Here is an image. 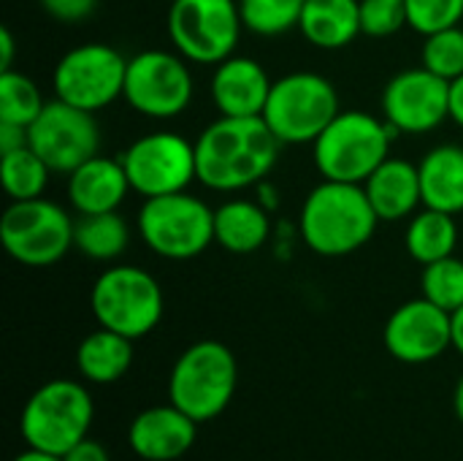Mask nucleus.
Returning <instances> with one entry per match:
<instances>
[{"instance_id": "nucleus-10", "label": "nucleus", "mask_w": 463, "mask_h": 461, "mask_svg": "<svg viewBox=\"0 0 463 461\" xmlns=\"http://www.w3.org/2000/svg\"><path fill=\"white\" fill-rule=\"evenodd\" d=\"M165 24L174 49L195 65H217L236 54L244 33L239 0H174Z\"/></svg>"}, {"instance_id": "nucleus-29", "label": "nucleus", "mask_w": 463, "mask_h": 461, "mask_svg": "<svg viewBox=\"0 0 463 461\" xmlns=\"http://www.w3.org/2000/svg\"><path fill=\"white\" fill-rule=\"evenodd\" d=\"M307 0H239L244 30L274 38L298 27Z\"/></svg>"}, {"instance_id": "nucleus-4", "label": "nucleus", "mask_w": 463, "mask_h": 461, "mask_svg": "<svg viewBox=\"0 0 463 461\" xmlns=\"http://www.w3.org/2000/svg\"><path fill=\"white\" fill-rule=\"evenodd\" d=\"M236 386L239 364L231 348L217 340H201L176 359L168 378V399L201 424L225 413Z\"/></svg>"}, {"instance_id": "nucleus-17", "label": "nucleus", "mask_w": 463, "mask_h": 461, "mask_svg": "<svg viewBox=\"0 0 463 461\" xmlns=\"http://www.w3.org/2000/svg\"><path fill=\"white\" fill-rule=\"evenodd\" d=\"M198 437V421L176 405H157L138 413L128 429V443L144 461H174L184 456Z\"/></svg>"}, {"instance_id": "nucleus-3", "label": "nucleus", "mask_w": 463, "mask_h": 461, "mask_svg": "<svg viewBox=\"0 0 463 461\" xmlns=\"http://www.w3.org/2000/svg\"><path fill=\"white\" fill-rule=\"evenodd\" d=\"M396 130L361 109H342L334 122L315 139L312 158L323 179L364 185L372 171L391 158Z\"/></svg>"}, {"instance_id": "nucleus-27", "label": "nucleus", "mask_w": 463, "mask_h": 461, "mask_svg": "<svg viewBox=\"0 0 463 461\" xmlns=\"http://www.w3.org/2000/svg\"><path fill=\"white\" fill-rule=\"evenodd\" d=\"M52 168L35 155L30 144L0 155V182L11 201L41 198L49 187Z\"/></svg>"}, {"instance_id": "nucleus-22", "label": "nucleus", "mask_w": 463, "mask_h": 461, "mask_svg": "<svg viewBox=\"0 0 463 461\" xmlns=\"http://www.w3.org/2000/svg\"><path fill=\"white\" fill-rule=\"evenodd\" d=\"M423 206L448 215L463 212V147L439 144L418 163Z\"/></svg>"}, {"instance_id": "nucleus-13", "label": "nucleus", "mask_w": 463, "mask_h": 461, "mask_svg": "<svg viewBox=\"0 0 463 461\" xmlns=\"http://www.w3.org/2000/svg\"><path fill=\"white\" fill-rule=\"evenodd\" d=\"M130 190L155 198L182 193L198 179L195 144L174 130H155L136 139L122 155Z\"/></svg>"}, {"instance_id": "nucleus-34", "label": "nucleus", "mask_w": 463, "mask_h": 461, "mask_svg": "<svg viewBox=\"0 0 463 461\" xmlns=\"http://www.w3.org/2000/svg\"><path fill=\"white\" fill-rule=\"evenodd\" d=\"M38 3L52 19L65 22V24L84 22L98 8V0H38Z\"/></svg>"}, {"instance_id": "nucleus-24", "label": "nucleus", "mask_w": 463, "mask_h": 461, "mask_svg": "<svg viewBox=\"0 0 463 461\" xmlns=\"http://www.w3.org/2000/svg\"><path fill=\"white\" fill-rule=\"evenodd\" d=\"M130 364H133V340L103 326L87 334L76 348L79 375L98 386L117 383L119 378H125Z\"/></svg>"}, {"instance_id": "nucleus-16", "label": "nucleus", "mask_w": 463, "mask_h": 461, "mask_svg": "<svg viewBox=\"0 0 463 461\" xmlns=\"http://www.w3.org/2000/svg\"><path fill=\"white\" fill-rule=\"evenodd\" d=\"M383 342L402 364H429L453 348V315L426 296L404 302L388 318Z\"/></svg>"}, {"instance_id": "nucleus-39", "label": "nucleus", "mask_w": 463, "mask_h": 461, "mask_svg": "<svg viewBox=\"0 0 463 461\" xmlns=\"http://www.w3.org/2000/svg\"><path fill=\"white\" fill-rule=\"evenodd\" d=\"M453 348L463 356V307L453 312Z\"/></svg>"}, {"instance_id": "nucleus-15", "label": "nucleus", "mask_w": 463, "mask_h": 461, "mask_svg": "<svg viewBox=\"0 0 463 461\" xmlns=\"http://www.w3.org/2000/svg\"><path fill=\"white\" fill-rule=\"evenodd\" d=\"M383 120L396 133H431L450 120V82L429 68H404L383 90Z\"/></svg>"}, {"instance_id": "nucleus-19", "label": "nucleus", "mask_w": 463, "mask_h": 461, "mask_svg": "<svg viewBox=\"0 0 463 461\" xmlns=\"http://www.w3.org/2000/svg\"><path fill=\"white\" fill-rule=\"evenodd\" d=\"M130 193L122 158L95 155L68 174V201L79 215L117 212Z\"/></svg>"}, {"instance_id": "nucleus-38", "label": "nucleus", "mask_w": 463, "mask_h": 461, "mask_svg": "<svg viewBox=\"0 0 463 461\" xmlns=\"http://www.w3.org/2000/svg\"><path fill=\"white\" fill-rule=\"evenodd\" d=\"M450 120L463 128V76L450 82Z\"/></svg>"}, {"instance_id": "nucleus-20", "label": "nucleus", "mask_w": 463, "mask_h": 461, "mask_svg": "<svg viewBox=\"0 0 463 461\" xmlns=\"http://www.w3.org/2000/svg\"><path fill=\"white\" fill-rule=\"evenodd\" d=\"M364 190L380 223L407 220L418 212V206H423L420 171L404 158H385L364 182Z\"/></svg>"}, {"instance_id": "nucleus-40", "label": "nucleus", "mask_w": 463, "mask_h": 461, "mask_svg": "<svg viewBox=\"0 0 463 461\" xmlns=\"http://www.w3.org/2000/svg\"><path fill=\"white\" fill-rule=\"evenodd\" d=\"M14 461H62V456H54V454H46V451L27 448V451H22Z\"/></svg>"}, {"instance_id": "nucleus-8", "label": "nucleus", "mask_w": 463, "mask_h": 461, "mask_svg": "<svg viewBox=\"0 0 463 461\" xmlns=\"http://www.w3.org/2000/svg\"><path fill=\"white\" fill-rule=\"evenodd\" d=\"M95 405L90 391L73 380L43 383L22 410V437L27 448L65 456L92 427Z\"/></svg>"}, {"instance_id": "nucleus-2", "label": "nucleus", "mask_w": 463, "mask_h": 461, "mask_svg": "<svg viewBox=\"0 0 463 461\" xmlns=\"http://www.w3.org/2000/svg\"><path fill=\"white\" fill-rule=\"evenodd\" d=\"M380 217L364 185L323 179L304 198L298 231L304 245L323 258H342L366 247Z\"/></svg>"}, {"instance_id": "nucleus-31", "label": "nucleus", "mask_w": 463, "mask_h": 461, "mask_svg": "<svg viewBox=\"0 0 463 461\" xmlns=\"http://www.w3.org/2000/svg\"><path fill=\"white\" fill-rule=\"evenodd\" d=\"M420 65L448 82L463 76V27L456 24L426 35Z\"/></svg>"}, {"instance_id": "nucleus-12", "label": "nucleus", "mask_w": 463, "mask_h": 461, "mask_svg": "<svg viewBox=\"0 0 463 461\" xmlns=\"http://www.w3.org/2000/svg\"><path fill=\"white\" fill-rule=\"evenodd\" d=\"M128 60L119 49L109 43H79L68 49L54 71L52 90L54 98L79 106L84 111H100L111 106L125 92Z\"/></svg>"}, {"instance_id": "nucleus-14", "label": "nucleus", "mask_w": 463, "mask_h": 461, "mask_svg": "<svg viewBox=\"0 0 463 461\" xmlns=\"http://www.w3.org/2000/svg\"><path fill=\"white\" fill-rule=\"evenodd\" d=\"M27 144L52 174L68 177L100 152V125L92 111L54 98L27 128Z\"/></svg>"}, {"instance_id": "nucleus-30", "label": "nucleus", "mask_w": 463, "mask_h": 461, "mask_svg": "<svg viewBox=\"0 0 463 461\" xmlns=\"http://www.w3.org/2000/svg\"><path fill=\"white\" fill-rule=\"evenodd\" d=\"M420 291L429 302L448 310L450 315L463 307V261L448 255L442 261L426 264L420 277Z\"/></svg>"}, {"instance_id": "nucleus-18", "label": "nucleus", "mask_w": 463, "mask_h": 461, "mask_svg": "<svg viewBox=\"0 0 463 461\" xmlns=\"http://www.w3.org/2000/svg\"><path fill=\"white\" fill-rule=\"evenodd\" d=\"M271 79L255 57L231 54L214 65L212 101L222 117H260L271 92Z\"/></svg>"}, {"instance_id": "nucleus-28", "label": "nucleus", "mask_w": 463, "mask_h": 461, "mask_svg": "<svg viewBox=\"0 0 463 461\" xmlns=\"http://www.w3.org/2000/svg\"><path fill=\"white\" fill-rule=\"evenodd\" d=\"M46 101L38 84L22 71H0V122L30 128L43 111Z\"/></svg>"}, {"instance_id": "nucleus-33", "label": "nucleus", "mask_w": 463, "mask_h": 461, "mask_svg": "<svg viewBox=\"0 0 463 461\" xmlns=\"http://www.w3.org/2000/svg\"><path fill=\"white\" fill-rule=\"evenodd\" d=\"M410 24L407 0H361V30L372 38L396 35Z\"/></svg>"}, {"instance_id": "nucleus-23", "label": "nucleus", "mask_w": 463, "mask_h": 461, "mask_svg": "<svg viewBox=\"0 0 463 461\" xmlns=\"http://www.w3.org/2000/svg\"><path fill=\"white\" fill-rule=\"evenodd\" d=\"M298 30L317 49H345L364 33L361 0H307Z\"/></svg>"}, {"instance_id": "nucleus-26", "label": "nucleus", "mask_w": 463, "mask_h": 461, "mask_svg": "<svg viewBox=\"0 0 463 461\" xmlns=\"http://www.w3.org/2000/svg\"><path fill=\"white\" fill-rule=\"evenodd\" d=\"M130 245V226L117 212L79 215L73 220V250L92 261H117Z\"/></svg>"}, {"instance_id": "nucleus-11", "label": "nucleus", "mask_w": 463, "mask_h": 461, "mask_svg": "<svg viewBox=\"0 0 463 461\" xmlns=\"http://www.w3.org/2000/svg\"><path fill=\"white\" fill-rule=\"evenodd\" d=\"M195 92L190 60L176 49H144L128 60L122 98L146 120H174L187 111Z\"/></svg>"}, {"instance_id": "nucleus-37", "label": "nucleus", "mask_w": 463, "mask_h": 461, "mask_svg": "<svg viewBox=\"0 0 463 461\" xmlns=\"http://www.w3.org/2000/svg\"><path fill=\"white\" fill-rule=\"evenodd\" d=\"M14 54H16V41L11 35V27L3 24L0 27V71H11L14 68Z\"/></svg>"}, {"instance_id": "nucleus-35", "label": "nucleus", "mask_w": 463, "mask_h": 461, "mask_svg": "<svg viewBox=\"0 0 463 461\" xmlns=\"http://www.w3.org/2000/svg\"><path fill=\"white\" fill-rule=\"evenodd\" d=\"M62 461H111L109 459V451L98 443V440H90V437H84L81 443H76Z\"/></svg>"}, {"instance_id": "nucleus-41", "label": "nucleus", "mask_w": 463, "mask_h": 461, "mask_svg": "<svg viewBox=\"0 0 463 461\" xmlns=\"http://www.w3.org/2000/svg\"><path fill=\"white\" fill-rule=\"evenodd\" d=\"M453 408H456V416H458V421L463 424V378L458 380V386H456V394H453Z\"/></svg>"}, {"instance_id": "nucleus-6", "label": "nucleus", "mask_w": 463, "mask_h": 461, "mask_svg": "<svg viewBox=\"0 0 463 461\" xmlns=\"http://www.w3.org/2000/svg\"><path fill=\"white\" fill-rule=\"evenodd\" d=\"M339 111V92L326 76L293 71L271 84L260 117L279 144H315Z\"/></svg>"}, {"instance_id": "nucleus-36", "label": "nucleus", "mask_w": 463, "mask_h": 461, "mask_svg": "<svg viewBox=\"0 0 463 461\" xmlns=\"http://www.w3.org/2000/svg\"><path fill=\"white\" fill-rule=\"evenodd\" d=\"M27 144V128L14 122H0V155Z\"/></svg>"}, {"instance_id": "nucleus-1", "label": "nucleus", "mask_w": 463, "mask_h": 461, "mask_svg": "<svg viewBox=\"0 0 463 461\" xmlns=\"http://www.w3.org/2000/svg\"><path fill=\"white\" fill-rule=\"evenodd\" d=\"M279 139L263 117H217L195 139L198 182L214 193H239L266 182L279 158Z\"/></svg>"}, {"instance_id": "nucleus-7", "label": "nucleus", "mask_w": 463, "mask_h": 461, "mask_svg": "<svg viewBox=\"0 0 463 461\" xmlns=\"http://www.w3.org/2000/svg\"><path fill=\"white\" fill-rule=\"evenodd\" d=\"M90 307L98 326L138 340L157 329L165 304L160 283L146 269L117 264L98 274L90 291Z\"/></svg>"}, {"instance_id": "nucleus-21", "label": "nucleus", "mask_w": 463, "mask_h": 461, "mask_svg": "<svg viewBox=\"0 0 463 461\" xmlns=\"http://www.w3.org/2000/svg\"><path fill=\"white\" fill-rule=\"evenodd\" d=\"M271 236V217L260 201L252 198H228L214 209V242L233 253L250 255L258 253Z\"/></svg>"}, {"instance_id": "nucleus-32", "label": "nucleus", "mask_w": 463, "mask_h": 461, "mask_svg": "<svg viewBox=\"0 0 463 461\" xmlns=\"http://www.w3.org/2000/svg\"><path fill=\"white\" fill-rule=\"evenodd\" d=\"M410 27L420 35H431L445 27H456L463 19V0H407Z\"/></svg>"}, {"instance_id": "nucleus-5", "label": "nucleus", "mask_w": 463, "mask_h": 461, "mask_svg": "<svg viewBox=\"0 0 463 461\" xmlns=\"http://www.w3.org/2000/svg\"><path fill=\"white\" fill-rule=\"evenodd\" d=\"M136 231L155 255L190 261L214 245V209L187 190L144 198Z\"/></svg>"}, {"instance_id": "nucleus-9", "label": "nucleus", "mask_w": 463, "mask_h": 461, "mask_svg": "<svg viewBox=\"0 0 463 461\" xmlns=\"http://www.w3.org/2000/svg\"><path fill=\"white\" fill-rule=\"evenodd\" d=\"M0 242L22 266H54L73 250V217L43 196L11 201L0 220Z\"/></svg>"}, {"instance_id": "nucleus-25", "label": "nucleus", "mask_w": 463, "mask_h": 461, "mask_svg": "<svg viewBox=\"0 0 463 461\" xmlns=\"http://www.w3.org/2000/svg\"><path fill=\"white\" fill-rule=\"evenodd\" d=\"M404 245H407V253L423 266L442 261L448 255H456V245H458L456 215L423 206L420 212L410 217Z\"/></svg>"}]
</instances>
